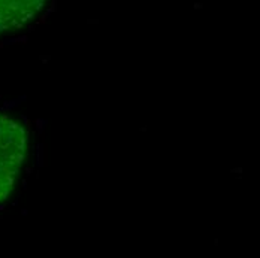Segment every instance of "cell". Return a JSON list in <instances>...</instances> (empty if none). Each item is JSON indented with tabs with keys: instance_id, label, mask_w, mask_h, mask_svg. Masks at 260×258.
<instances>
[{
	"instance_id": "obj_1",
	"label": "cell",
	"mask_w": 260,
	"mask_h": 258,
	"mask_svg": "<svg viewBox=\"0 0 260 258\" xmlns=\"http://www.w3.org/2000/svg\"><path fill=\"white\" fill-rule=\"evenodd\" d=\"M28 134L15 118L0 114V203L15 187L26 161Z\"/></svg>"
},
{
	"instance_id": "obj_2",
	"label": "cell",
	"mask_w": 260,
	"mask_h": 258,
	"mask_svg": "<svg viewBox=\"0 0 260 258\" xmlns=\"http://www.w3.org/2000/svg\"><path fill=\"white\" fill-rule=\"evenodd\" d=\"M44 5L42 0H0V33L26 27L39 15Z\"/></svg>"
}]
</instances>
